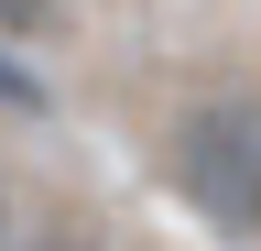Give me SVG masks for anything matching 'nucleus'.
<instances>
[{"instance_id": "nucleus-1", "label": "nucleus", "mask_w": 261, "mask_h": 251, "mask_svg": "<svg viewBox=\"0 0 261 251\" xmlns=\"http://www.w3.org/2000/svg\"><path fill=\"white\" fill-rule=\"evenodd\" d=\"M163 175H174V197L207 218V230L261 240V87L196 99L174 120V142H163Z\"/></svg>"}, {"instance_id": "nucleus-2", "label": "nucleus", "mask_w": 261, "mask_h": 251, "mask_svg": "<svg viewBox=\"0 0 261 251\" xmlns=\"http://www.w3.org/2000/svg\"><path fill=\"white\" fill-rule=\"evenodd\" d=\"M55 11H65V0H0V44H33V33H55Z\"/></svg>"}, {"instance_id": "nucleus-3", "label": "nucleus", "mask_w": 261, "mask_h": 251, "mask_svg": "<svg viewBox=\"0 0 261 251\" xmlns=\"http://www.w3.org/2000/svg\"><path fill=\"white\" fill-rule=\"evenodd\" d=\"M11 251H87L76 230H33V240H11Z\"/></svg>"}, {"instance_id": "nucleus-4", "label": "nucleus", "mask_w": 261, "mask_h": 251, "mask_svg": "<svg viewBox=\"0 0 261 251\" xmlns=\"http://www.w3.org/2000/svg\"><path fill=\"white\" fill-rule=\"evenodd\" d=\"M0 251H11V208H0Z\"/></svg>"}]
</instances>
